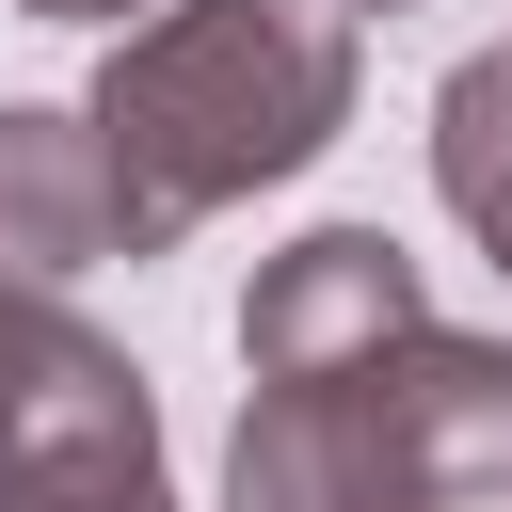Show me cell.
Listing matches in <instances>:
<instances>
[{
	"mask_svg": "<svg viewBox=\"0 0 512 512\" xmlns=\"http://www.w3.org/2000/svg\"><path fill=\"white\" fill-rule=\"evenodd\" d=\"M16 16H128V0H16Z\"/></svg>",
	"mask_w": 512,
	"mask_h": 512,
	"instance_id": "ba28073f",
	"label": "cell"
},
{
	"mask_svg": "<svg viewBox=\"0 0 512 512\" xmlns=\"http://www.w3.org/2000/svg\"><path fill=\"white\" fill-rule=\"evenodd\" d=\"M144 432H160L144 368H128L80 304L0 288V480H16V464H64V448H144Z\"/></svg>",
	"mask_w": 512,
	"mask_h": 512,
	"instance_id": "277c9868",
	"label": "cell"
},
{
	"mask_svg": "<svg viewBox=\"0 0 512 512\" xmlns=\"http://www.w3.org/2000/svg\"><path fill=\"white\" fill-rule=\"evenodd\" d=\"M432 192L496 256V288H512V48H480V64L432 80Z\"/></svg>",
	"mask_w": 512,
	"mask_h": 512,
	"instance_id": "8992f818",
	"label": "cell"
},
{
	"mask_svg": "<svg viewBox=\"0 0 512 512\" xmlns=\"http://www.w3.org/2000/svg\"><path fill=\"white\" fill-rule=\"evenodd\" d=\"M128 256V224H112V176H96V128L80 112H32V96H0V288H80V272H112Z\"/></svg>",
	"mask_w": 512,
	"mask_h": 512,
	"instance_id": "5b68a950",
	"label": "cell"
},
{
	"mask_svg": "<svg viewBox=\"0 0 512 512\" xmlns=\"http://www.w3.org/2000/svg\"><path fill=\"white\" fill-rule=\"evenodd\" d=\"M320 16H416V0H320Z\"/></svg>",
	"mask_w": 512,
	"mask_h": 512,
	"instance_id": "9c48e42d",
	"label": "cell"
},
{
	"mask_svg": "<svg viewBox=\"0 0 512 512\" xmlns=\"http://www.w3.org/2000/svg\"><path fill=\"white\" fill-rule=\"evenodd\" d=\"M0 512H176L160 496V432L144 448H64V464H16Z\"/></svg>",
	"mask_w": 512,
	"mask_h": 512,
	"instance_id": "52a82bcc",
	"label": "cell"
},
{
	"mask_svg": "<svg viewBox=\"0 0 512 512\" xmlns=\"http://www.w3.org/2000/svg\"><path fill=\"white\" fill-rule=\"evenodd\" d=\"M352 80H368L352 16H320V0H160V16H128L96 96H80L128 256H176L192 224L304 176L352 128Z\"/></svg>",
	"mask_w": 512,
	"mask_h": 512,
	"instance_id": "6da1fadb",
	"label": "cell"
},
{
	"mask_svg": "<svg viewBox=\"0 0 512 512\" xmlns=\"http://www.w3.org/2000/svg\"><path fill=\"white\" fill-rule=\"evenodd\" d=\"M400 320H432L416 256H400L384 224H304V240L256 256V288H240V368H256V384H272V368H336V352H368V336H400Z\"/></svg>",
	"mask_w": 512,
	"mask_h": 512,
	"instance_id": "3957f363",
	"label": "cell"
},
{
	"mask_svg": "<svg viewBox=\"0 0 512 512\" xmlns=\"http://www.w3.org/2000/svg\"><path fill=\"white\" fill-rule=\"evenodd\" d=\"M496 480H512V336L464 320L272 368L224 432V512H464Z\"/></svg>",
	"mask_w": 512,
	"mask_h": 512,
	"instance_id": "7a4b0ae2",
	"label": "cell"
}]
</instances>
